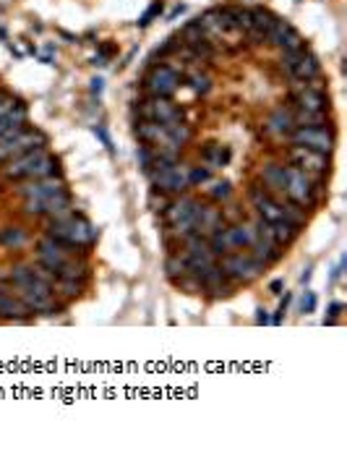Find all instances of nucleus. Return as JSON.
<instances>
[{
    "label": "nucleus",
    "instance_id": "nucleus-1",
    "mask_svg": "<svg viewBox=\"0 0 347 457\" xmlns=\"http://www.w3.org/2000/svg\"><path fill=\"white\" fill-rule=\"evenodd\" d=\"M58 167H60L58 157H53L44 147H37L6 163V167L0 170V178L3 181H40V178L58 175Z\"/></svg>",
    "mask_w": 347,
    "mask_h": 457
},
{
    "label": "nucleus",
    "instance_id": "nucleus-2",
    "mask_svg": "<svg viewBox=\"0 0 347 457\" xmlns=\"http://www.w3.org/2000/svg\"><path fill=\"white\" fill-rule=\"evenodd\" d=\"M47 235L53 240H58L63 249H84L89 243H94L97 230L92 228V222L87 217L71 212V215H65L60 219H50Z\"/></svg>",
    "mask_w": 347,
    "mask_h": 457
},
{
    "label": "nucleus",
    "instance_id": "nucleus-3",
    "mask_svg": "<svg viewBox=\"0 0 347 457\" xmlns=\"http://www.w3.org/2000/svg\"><path fill=\"white\" fill-rule=\"evenodd\" d=\"M282 194L287 196V201H293L295 207H314L316 199H319V188H316V181L308 173L298 170V167H285V185Z\"/></svg>",
    "mask_w": 347,
    "mask_h": 457
},
{
    "label": "nucleus",
    "instance_id": "nucleus-4",
    "mask_svg": "<svg viewBox=\"0 0 347 457\" xmlns=\"http://www.w3.org/2000/svg\"><path fill=\"white\" fill-rule=\"evenodd\" d=\"M219 269L225 274V280H232V283H251V280H256L261 272H264V267H261L259 261L253 259L251 254H243V251H230L225 256H219Z\"/></svg>",
    "mask_w": 347,
    "mask_h": 457
},
{
    "label": "nucleus",
    "instance_id": "nucleus-5",
    "mask_svg": "<svg viewBox=\"0 0 347 457\" xmlns=\"http://www.w3.org/2000/svg\"><path fill=\"white\" fill-rule=\"evenodd\" d=\"M37 147H47V136H44L42 131L19 128L11 136L0 139V165L11 163L13 157L29 152V149H37Z\"/></svg>",
    "mask_w": 347,
    "mask_h": 457
},
{
    "label": "nucleus",
    "instance_id": "nucleus-6",
    "mask_svg": "<svg viewBox=\"0 0 347 457\" xmlns=\"http://www.w3.org/2000/svg\"><path fill=\"white\" fill-rule=\"evenodd\" d=\"M290 144L293 147H305V149H314L321 154L335 152V131L324 128V126H295L290 133Z\"/></svg>",
    "mask_w": 347,
    "mask_h": 457
},
{
    "label": "nucleus",
    "instance_id": "nucleus-7",
    "mask_svg": "<svg viewBox=\"0 0 347 457\" xmlns=\"http://www.w3.org/2000/svg\"><path fill=\"white\" fill-rule=\"evenodd\" d=\"M149 178H152L154 191H160V194L178 196L191 188V167L183 163H173L162 170H154V173H149Z\"/></svg>",
    "mask_w": 347,
    "mask_h": 457
},
{
    "label": "nucleus",
    "instance_id": "nucleus-8",
    "mask_svg": "<svg viewBox=\"0 0 347 457\" xmlns=\"http://www.w3.org/2000/svg\"><path fill=\"white\" fill-rule=\"evenodd\" d=\"M139 118L152 120V123H180L183 120V110L175 105L170 97H146L139 102Z\"/></svg>",
    "mask_w": 347,
    "mask_h": 457
},
{
    "label": "nucleus",
    "instance_id": "nucleus-9",
    "mask_svg": "<svg viewBox=\"0 0 347 457\" xmlns=\"http://www.w3.org/2000/svg\"><path fill=\"white\" fill-rule=\"evenodd\" d=\"M178 87H180V76L173 65H154L144 76V89L149 97H173Z\"/></svg>",
    "mask_w": 347,
    "mask_h": 457
},
{
    "label": "nucleus",
    "instance_id": "nucleus-10",
    "mask_svg": "<svg viewBox=\"0 0 347 457\" xmlns=\"http://www.w3.org/2000/svg\"><path fill=\"white\" fill-rule=\"evenodd\" d=\"M74 204H71V194H58L50 196V199H24V212L26 215H37V217H50V219H60L65 215L74 212Z\"/></svg>",
    "mask_w": 347,
    "mask_h": 457
},
{
    "label": "nucleus",
    "instance_id": "nucleus-11",
    "mask_svg": "<svg viewBox=\"0 0 347 457\" xmlns=\"http://www.w3.org/2000/svg\"><path fill=\"white\" fill-rule=\"evenodd\" d=\"M287 157L298 170L308 173L314 181H321V175L329 173V154L314 152V149H305V147H293L287 152Z\"/></svg>",
    "mask_w": 347,
    "mask_h": 457
},
{
    "label": "nucleus",
    "instance_id": "nucleus-12",
    "mask_svg": "<svg viewBox=\"0 0 347 457\" xmlns=\"http://www.w3.org/2000/svg\"><path fill=\"white\" fill-rule=\"evenodd\" d=\"M198 207H201V201H196L194 196L188 194H178L175 199L167 201V207H164L162 217H164V225L167 228H173L178 222H185V219H196L198 215Z\"/></svg>",
    "mask_w": 347,
    "mask_h": 457
},
{
    "label": "nucleus",
    "instance_id": "nucleus-13",
    "mask_svg": "<svg viewBox=\"0 0 347 457\" xmlns=\"http://www.w3.org/2000/svg\"><path fill=\"white\" fill-rule=\"evenodd\" d=\"M293 108L321 110V113H326V110H329V97L321 92V87H314V84H303V81H298V84L293 87Z\"/></svg>",
    "mask_w": 347,
    "mask_h": 457
},
{
    "label": "nucleus",
    "instance_id": "nucleus-14",
    "mask_svg": "<svg viewBox=\"0 0 347 457\" xmlns=\"http://www.w3.org/2000/svg\"><path fill=\"white\" fill-rule=\"evenodd\" d=\"M266 42H269L271 47H277V50L282 53V50H295V47H303V37L298 34V29H295L290 22H285V19H277V22H274V26L269 29V37H266Z\"/></svg>",
    "mask_w": 347,
    "mask_h": 457
},
{
    "label": "nucleus",
    "instance_id": "nucleus-15",
    "mask_svg": "<svg viewBox=\"0 0 347 457\" xmlns=\"http://www.w3.org/2000/svg\"><path fill=\"white\" fill-rule=\"evenodd\" d=\"M65 259H68L65 249L58 243V240L50 238V235H44V238L37 243V264H42L44 269L55 272V277H58V269L63 267Z\"/></svg>",
    "mask_w": 347,
    "mask_h": 457
},
{
    "label": "nucleus",
    "instance_id": "nucleus-16",
    "mask_svg": "<svg viewBox=\"0 0 347 457\" xmlns=\"http://www.w3.org/2000/svg\"><path fill=\"white\" fill-rule=\"evenodd\" d=\"M222 235H225V243H228L230 251L238 249H248L253 240L259 238L256 233V225H248V222H230L228 228H222Z\"/></svg>",
    "mask_w": 347,
    "mask_h": 457
},
{
    "label": "nucleus",
    "instance_id": "nucleus-17",
    "mask_svg": "<svg viewBox=\"0 0 347 457\" xmlns=\"http://www.w3.org/2000/svg\"><path fill=\"white\" fill-rule=\"evenodd\" d=\"M68 188L60 178H40V181H29L26 185L19 188V194L24 199H50V196H58V194H65Z\"/></svg>",
    "mask_w": 347,
    "mask_h": 457
},
{
    "label": "nucleus",
    "instance_id": "nucleus-18",
    "mask_svg": "<svg viewBox=\"0 0 347 457\" xmlns=\"http://www.w3.org/2000/svg\"><path fill=\"white\" fill-rule=\"evenodd\" d=\"M321 76V63H319V58H316L308 47H303V53L298 58V63L293 65V71H290V78L293 81H303V84H311V81H319Z\"/></svg>",
    "mask_w": 347,
    "mask_h": 457
},
{
    "label": "nucleus",
    "instance_id": "nucleus-19",
    "mask_svg": "<svg viewBox=\"0 0 347 457\" xmlns=\"http://www.w3.org/2000/svg\"><path fill=\"white\" fill-rule=\"evenodd\" d=\"M274 22H277V16H274L269 8H251V29L246 37H248L253 44L266 42L269 29L274 26Z\"/></svg>",
    "mask_w": 347,
    "mask_h": 457
},
{
    "label": "nucleus",
    "instance_id": "nucleus-20",
    "mask_svg": "<svg viewBox=\"0 0 347 457\" xmlns=\"http://www.w3.org/2000/svg\"><path fill=\"white\" fill-rule=\"evenodd\" d=\"M219 228H225V217H222V209L209 207V204H201L198 207V215H196V233L209 238L212 233H217Z\"/></svg>",
    "mask_w": 347,
    "mask_h": 457
},
{
    "label": "nucleus",
    "instance_id": "nucleus-21",
    "mask_svg": "<svg viewBox=\"0 0 347 457\" xmlns=\"http://www.w3.org/2000/svg\"><path fill=\"white\" fill-rule=\"evenodd\" d=\"M293 128H295L293 115H290V108H287V105H280V108L271 110L266 123H264V131L271 133V136H285V133H290Z\"/></svg>",
    "mask_w": 347,
    "mask_h": 457
},
{
    "label": "nucleus",
    "instance_id": "nucleus-22",
    "mask_svg": "<svg viewBox=\"0 0 347 457\" xmlns=\"http://www.w3.org/2000/svg\"><path fill=\"white\" fill-rule=\"evenodd\" d=\"M259 181L261 185L269 191V194H277V191H282L285 185V165L280 163H264L259 170Z\"/></svg>",
    "mask_w": 347,
    "mask_h": 457
},
{
    "label": "nucleus",
    "instance_id": "nucleus-23",
    "mask_svg": "<svg viewBox=\"0 0 347 457\" xmlns=\"http://www.w3.org/2000/svg\"><path fill=\"white\" fill-rule=\"evenodd\" d=\"M198 157H201V163L209 167V170H217V167H225V165L230 163V149L228 147H222V144H214L209 142L198 152Z\"/></svg>",
    "mask_w": 347,
    "mask_h": 457
},
{
    "label": "nucleus",
    "instance_id": "nucleus-24",
    "mask_svg": "<svg viewBox=\"0 0 347 457\" xmlns=\"http://www.w3.org/2000/svg\"><path fill=\"white\" fill-rule=\"evenodd\" d=\"M248 249H251L248 254H251V256H253L256 261H259L261 267H266V264H271V261H277L280 256H282L280 246H274L271 240H264L261 235H259L256 240H253V243H251Z\"/></svg>",
    "mask_w": 347,
    "mask_h": 457
},
{
    "label": "nucleus",
    "instance_id": "nucleus-25",
    "mask_svg": "<svg viewBox=\"0 0 347 457\" xmlns=\"http://www.w3.org/2000/svg\"><path fill=\"white\" fill-rule=\"evenodd\" d=\"M24 126H26V108L19 102V105L13 110H8L6 115H0V139L11 136V133H16L19 128H24Z\"/></svg>",
    "mask_w": 347,
    "mask_h": 457
},
{
    "label": "nucleus",
    "instance_id": "nucleus-26",
    "mask_svg": "<svg viewBox=\"0 0 347 457\" xmlns=\"http://www.w3.org/2000/svg\"><path fill=\"white\" fill-rule=\"evenodd\" d=\"M0 316L3 319H16V322H24L26 316H29V308L19 301V298H13L3 290V285H0Z\"/></svg>",
    "mask_w": 347,
    "mask_h": 457
},
{
    "label": "nucleus",
    "instance_id": "nucleus-27",
    "mask_svg": "<svg viewBox=\"0 0 347 457\" xmlns=\"http://www.w3.org/2000/svg\"><path fill=\"white\" fill-rule=\"evenodd\" d=\"M290 115H293V126H324L326 123V113H321V110L293 108Z\"/></svg>",
    "mask_w": 347,
    "mask_h": 457
},
{
    "label": "nucleus",
    "instance_id": "nucleus-28",
    "mask_svg": "<svg viewBox=\"0 0 347 457\" xmlns=\"http://www.w3.org/2000/svg\"><path fill=\"white\" fill-rule=\"evenodd\" d=\"M196 280H198V285H201V290H212V288H217V285L225 283V274H222V269H219V264L214 261V264H209L204 272L194 274Z\"/></svg>",
    "mask_w": 347,
    "mask_h": 457
},
{
    "label": "nucleus",
    "instance_id": "nucleus-29",
    "mask_svg": "<svg viewBox=\"0 0 347 457\" xmlns=\"http://www.w3.org/2000/svg\"><path fill=\"white\" fill-rule=\"evenodd\" d=\"M24 243H26V233L22 228H3L0 230V246H6V249H22Z\"/></svg>",
    "mask_w": 347,
    "mask_h": 457
},
{
    "label": "nucleus",
    "instance_id": "nucleus-30",
    "mask_svg": "<svg viewBox=\"0 0 347 457\" xmlns=\"http://www.w3.org/2000/svg\"><path fill=\"white\" fill-rule=\"evenodd\" d=\"M185 84L194 89L196 94H209V89H212V78H209V74H204V71H188Z\"/></svg>",
    "mask_w": 347,
    "mask_h": 457
},
{
    "label": "nucleus",
    "instance_id": "nucleus-31",
    "mask_svg": "<svg viewBox=\"0 0 347 457\" xmlns=\"http://www.w3.org/2000/svg\"><path fill=\"white\" fill-rule=\"evenodd\" d=\"M280 209H282V219H285V222H290L293 228L301 230L305 225V209L295 207L293 201H287V204H282V201H280Z\"/></svg>",
    "mask_w": 347,
    "mask_h": 457
},
{
    "label": "nucleus",
    "instance_id": "nucleus-32",
    "mask_svg": "<svg viewBox=\"0 0 347 457\" xmlns=\"http://www.w3.org/2000/svg\"><path fill=\"white\" fill-rule=\"evenodd\" d=\"M53 293L63 295V298H76L81 293V283L78 280H65V277H55Z\"/></svg>",
    "mask_w": 347,
    "mask_h": 457
},
{
    "label": "nucleus",
    "instance_id": "nucleus-33",
    "mask_svg": "<svg viewBox=\"0 0 347 457\" xmlns=\"http://www.w3.org/2000/svg\"><path fill=\"white\" fill-rule=\"evenodd\" d=\"M204 185H206V196H209L212 201H225V199H230L228 181H222V178H219V181H212V178H209Z\"/></svg>",
    "mask_w": 347,
    "mask_h": 457
},
{
    "label": "nucleus",
    "instance_id": "nucleus-34",
    "mask_svg": "<svg viewBox=\"0 0 347 457\" xmlns=\"http://www.w3.org/2000/svg\"><path fill=\"white\" fill-rule=\"evenodd\" d=\"M230 13H232V26H235V34H248V29H251V8L230 6Z\"/></svg>",
    "mask_w": 347,
    "mask_h": 457
},
{
    "label": "nucleus",
    "instance_id": "nucleus-35",
    "mask_svg": "<svg viewBox=\"0 0 347 457\" xmlns=\"http://www.w3.org/2000/svg\"><path fill=\"white\" fill-rule=\"evenodd\" d=\"M201 40H206L204 29H201V24H198V19L196 22H188L180 29V44H194V42H201Z\"/></svg>",
    "mask_w": 347,
    "mask_h": 457
},
{
    "label": "nucleus",
    "instance_id": "nucleus-36",
    "mask_svg": "<svg viewBox=\"0 0 347 457\" xmlns=\"http://www.w3.org/2000/svg\"><path fill=\"white\" fill-rule=\"evenodd\" d=\"M164 272H167V277H170V280H178V277L188 274V272H185L183 256H180V254H170V256L164 259Z\"/></svg>",
    "mask_w": 347,
    "mask_h": 457
},
{
    "label": "nucleus",
    "instance_id": "nucleus-37",
    "mask_svg": "<svg viewBox=\"0 0 347 457\" xmlns=\"http://www.w3.org/2000/svg\"><path fill=\"white\" fill-rule=\"evenodd\" d=\"M180 290H188V293H201V285H198V280H196L194 274H183V277H178V280H173Z\"/></svg>",
    "mask_w": 347,
    "mask_h": 457
},
{
    "label": "nucleus",
    "instance_id": "nucleus-38",
    "mask_svg": "<svg viewBox=\"0 0 347 457\" xmlns=\"http://www.w3.org/2000/svg\"><path fill=\"white\" fill-rule=\"evenodd\" d=\"M212 178V170L209 167H191V185H201Z\"/></svg>",
    "mask_w": 347,
    "mask_h": 457
},
{
    "label": "nucleus",
    "instance_id": "nucleus-39",
    "mask_svg": "<svg viewBox=\"0 0 347 457\" xmlns=\"http://www.w3.org/2000/svg\"><path fill=\"white\" fill-rule=\"evenodd\" d=\"M167 201H170V199L164 194H160V191H152V194H149V207H152L154 212H164Z\"/></svg>",
    "mask_w": 347,
    "mask_h": 457
},
{
    "label": "nucleus",
    "instance_id": "nucleus-40",
    "mask_svg": "<svg viewBox=\"0 0 347 457\" xmlns=\"http://www.w3.org/2000/svg\"><path fill=\"white\" fill-rule=\"evenodd\" d=\"M160 11H162V0H154L152 6L146 8V13H144L142 19H139V26H146V24L152 22V19H154V16H157Z\"/></svg>",
    "mask_w": 347,
    "mask_h": 457
},
{
    "label": "nucleus",
    "instance_id": "nucleus-41",
    "mask_svg": "<svg viewBox=\"0 0 347 457\" xmlns=\"http://www.w3.org/2000/svg\"><path fill=\"white\" fill-rule=\"evenodd\" d=\"M16 105H19L16 99L8 97V94H3V97H0V115H6V113H8V110H13Z\"/></svg>",
    "mask_w": 347,
    "mask_h": 457
},
{
    "label": "nucleus",
    "instance_id": "nucleus-42",
    "mask_svg": "<svg viewBox=\"0 0 347 457\" xmlns=\"http://www.w3.org/2000/svg\"><path fill=\"white\" fill-rule=\"evenodd\" d=\"M314 306H316V298H314V293H305L303 295V301H301V311H314Z\"/></svg>",
    "mask_w": 347,
    "mask_h": 457
},
{
    "label": "nucleus",
    "instance_id": "nucleus-43",
    "mask_svg": "<svg viewBox=\"0 0 347 457\" xmlns=\"http://www.w3.org/2000/svg\"><path fill=\"white\" fill-rule=\"evenodd\" d=\"M269 322V316H266V311H259V324H266Z\"/></svg>",
    "mask_w": 347,
    "mask_h": 457
},
{
    "label": "nucleus",
    "instance_id": "nucleus-44",
    "mask_svg": "<svg viewBox=\"0 0 347 457\" xmlns=\"http://www.w3.org/2000/svg\"><path fill=\"white\" fill-rule=\"evenodd\" d=\"M99 89H102V81L94 78V81H92V92H99Z\"/></svg>",
    "mask_w": 347,
    "mask_h": 457
},
{
    "label": "nucleus",
    "instance_id": "nucleus-45",
    "mask_svg": "<svg viewBox=\"0 0 347 457\" xmlns=\"http://www.w3.org/2000/svg\"><path fill=\"white\" fill-rule=\"evenodd\" d=\"M0 285H3V277H0Z\"/></svg>",
    "mask_w": 347,
    "mask_h": 457
}]
</instances>
